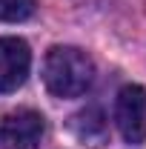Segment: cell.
I'll return each instance as SVG.
<instances>
[{
    "label": "cell",
    "mask_w": 146,
    "mask_h": 149,
    "mask_svg": "<svg viewBox=\"0 0 146 149\" xmlns=\"http://www.w3.org/2000/svg\"><path fill=\"white\" fill-rule=\"evenodd\" d=\"M95 63L77 46H52L43 57V83L55 97H77L92 86Z\"/></svg>",
    "instance_id": "obj_1"
},
{
    "label": "cell",
    "mask_w": 146,
    "mask_h": 149,
    "mask_svg": "<svg viewBox=\"0 0 146 149\" xmlns=\"http://www.w3.org/2000/svg\"><path fill=\"white\" fill-rule=\"evenodd\" d=\"M115 123L132 146H140L146 141V89L138 83H129L117 92L115 100Z\"/></svg>",
    "instance_id": "obj_2"
},
{
    "label": "cell",
    "mask_w": 146,
    "mask_h": 149,
    "mask_svg": "<svg viewBox=\"0 0 146 149\" xmlns=\"http://www.w3.org/2000/svg\"><path fill=\"white\" fill-rule=\"evenodd\" d=\"M46 120L35 109L9 112L0 123V149H40Z\"/></svg>",
    "instance_id": "obj_3"
},
{
    "label": "cell",
    "mask_w": 146,
    "mask_h": 149,
    "mask_svg": "<svg viewBox=\"0 0 146 149\" xmlns=\"http://www.w3.org/2000/svg\"><path fill=\"white\" fill-rule=\"evenodd\" d=\"M32 69V49L20 37H0V95L17 92Z\"/></svg>",
    "instance_id": "obj_4"
},
{
    "label": "cell",
    "mask_w": 146,
    "mask_h": 149,
    "mask_svg": "<svg viewBox=\"0 0 146 149\" xmlns=\"http://www.w3.org/2000/svg\"><path fill=\"white\" fill-rule=\"evenodd\" d=\"M69 129L77 141L89 143V146H103L109 141V126H106V118L97 106H86V109L74 112L72 120H69Z\"/></svg>",
    "instance_id": "obj_5"
},
{
    "label": "cell",
    "mask_w": 146,
    "mask_h": 149,
    "mask_svg": "<svg viewBox=\"0 0 146 149\" xmlns=\"http://www.w3.org/2000/svg\"><path fill=\"white\" fill-rule=\"evenodd\" d=\"M35 15V0H0V20L3 23H20Z\"/></svg>",
    "instance_id": "obj_6"
}]
</instances>
